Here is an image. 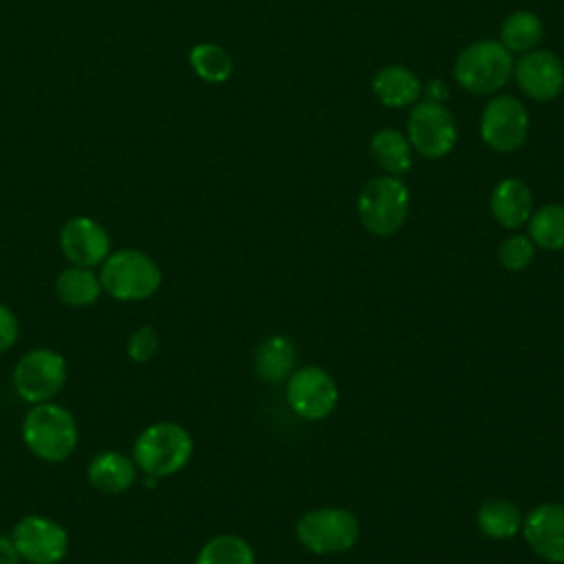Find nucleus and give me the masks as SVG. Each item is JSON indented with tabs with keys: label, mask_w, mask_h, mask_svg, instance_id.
<instances>
[{
	"label": "nucleus",
	"mask_w": 564,
	"mask_h": 564,
	"mask_svg": "<svg viewBox=\"0 0 564 564\" xmlns=\"http://www.w3.org/2000/svg\"><path fill=\"white\" fill-rule=\"evenodd\" d=\"M194 454L189 432L174 421H156L139 432L132 445V460L143 476L165 478L181 471Z\"/></svg>",
	"instance_id": "f03ea898"
},
{
	"label": "nucleus",
	"mask_w": 564,
	"mask_h": 564,
	"mask_svg": "<svg viewBox=\"0 0 564 564\" xmlns=\"http://www.w3.org/2000/svg\"><path fill=\"white\" fill-rule=\"evenodd\" d=\"M339 399V390L330 372L319 366H304L293 370L286 379V403L306 421L326 419Z\"/></svg>",
	"instance_id": "f8f14e48"
},
{
	"label": "nucleus",
	"mask_w": 564,
	"mask_h": 564,
	"mask_svg": "<svg viewBox=\"0 0 564 564\" xmlns=\"http://www.w3.org/2000/svg\"><path fill=\"white\" fill-rule=\"evenodd\" d=\"M159 264L139 249H117L101 262V289L121 302H141L152 297L161 286Z\"/></svg>",
	"instance_id": "39448f33"
},
{
	"label": "nucleus",
	"mask_w": 564,
	"mask_h": 564,
	"mask_svg": "<svg viewBox=\"0 0 564 564\" xmlns=\"http://www.w3.org/2000/svg\"><path fill=\"white\" fill-rule=\"evenodd\" d=\"M295 364V346L284 335L267 337L253 352V372L267 383L289 379Z\"/></svg>",
	"instance_id": "aec40b11"
},
{
	"label": "nucleus",
	"mask_w": 564,
	"mask_h": 564,
	"mask_svg": "<svg viewBox=\"0 0 564 564\" xmlns=\"http://www.w3.org/2000/svg\"><path fill=\"white\" fill-rule=\"evenodd\" d=\"M511 82L535 104L555 101L564 93V62L557 53L538 46L516 55Z\"/></svg>",
	"instance_id": "9d476101"
},
{
	"label": "nucleus",
	"mask_w": 564,
	"mask_h": 564,
	"mask_svg": "<svg viewBox=\"0 0 564 564\" xmlns=\"http://www.w3.org/2000/svg\"><path fill=\"white\" fill-rule=\"evenodd\" d=\"M372 97L392 110L410 108L423 97L421 77L403 64H386L375 70L370 79Z\"/></svg>",
	"instance_id": "2eb2a0df"
},
{
	"label": "nucleus",
	"mask_w": 564,
	"mask_h": 564,
	"mask_svg": "<svg viewBox=\"0 0 564 564\" xmlns=\"http://www.w3.org/2000/svg\"><path fill=\"white\" fill-rule=\"evenodd\" d=\"M189 66L207 84H223L234 73L231 55L214 42L194 44L189 51Z\"/></svg>",
	"instance_id": "393cba45"
},
{
	"label": "nucleus",
	"mask_w": 564,
	"mask_h": 564,
	"mask_svg": "<svg viewBox=\"0 0 564 564\" xmlns=\"http://www.w3.org/2000/svg\"><path fill=\"white\" fill-rule=\"evenodd\" d=\"M55 293L64 304L82 308L95 304L104 289L99 282V273H95L88 267L68 264L55 278Z\"/></svg>",
	"instance_id": "412c9836"
},
{
	"label": "nucleus",
	"mask_w": 564,
	"mask_h": 564,
	"mask_svg": "<svg viewBox=\"0 0 564 564\" xmlns=\"http://www.w3.org/2000/svg\"><path fill=\"white\" fill-rule=\"evenodd\" d=\"M527 236L538 249L560 251L564 249V205L544 203L533 209L527 220Z\"/></svg>",
	"instance_id": "5701e85b"
},
{
	"label": "nucleus",
	"mask_w": 564,
	"mask_h": 564,
	"mask_svg": "<svg viewBox=\"0 0 564 564\" xmlns=\"http://www.w3.org/2000/svg\"><path fill=\"white\" fill-rule=\"evenodd\" d=\"M59 249L70 264L95 269L110 256V236L95 218L73 216L59 229Z\"/></svg>",
	"instance_id": "ddd939ff"
},
{
	"label": "nucleus",
	"mask_w": 564,
	"mask_h": 564,
	"mask_svg": "<svg viewBox=\"0 0 564 564\" xmlns=\"http://www.w3.org/2000/svg\"><path fill=\"white\" fill-rule=\"evenodd\" d=\"M11 540L29 564H59L68 553V531L53 518L31 513L18 520Z\"/></svg>",
	"instance_id": "9b49d317"
},
{
	"label": "nucleus",
	"mask_w": 564,
	"mask_h": 564,
	"mask_svg": "<svg viewBox=\"0 0 564 564\" xmlns=\"http://www.w3.org/2000/svg\"><path fill=\"white\" fill-rule=\"evenodd\" d=\"M370 156L375 165L390 176H403L412 170L414 150L405 137V132L397 128H379L372 132L368 143Z\"/></svg>",
	"instance_id": "a211bd4d"
},
{
	"label": "nucleus",
	"mask_w": 564,
	"mask_h": 564,
	"mask_svg": "<svg viewBox=\"0 0 564 564\" xmlns=\"http://www.w3.org/2000/svg\"><path fill=\"white\" fill-rule=\"evenodd\" d=\"M529 549L551 564H564V505L542 502L522 518L520 529Z\"/></svg>",
	"instance_id": "4468645a"
},
{
	"label": "nucleus",
	"mask_w": 564,
	"mask_h": 564,
	"mask_svg": "<svg viewBox=\"0 0 564 564\" xmlns=\"http://www.w3.org/2000/svg\"><path fill=\"white\" fill-rule=\"evenodd\" d=\"M194 564H256V553L247 540L220 533L200 546Z\"/></svg>",
	"instance_id": "b1692460"
},
{
	"label": "nucleus",
	"mask_w": 564,
	"mask_h": 564,
	"mask_svg": "<svg viewBox=\"0 0 564 564\" xmlns=\"http://www.w3.org/2000/svg\"><path fill=\"white\" fill-rule=\"evenodd\" d=\"M22 557L11 540V535H0V564H20Z\"/></svg>",
	"instance_id": "c756f323"
},
{
	"label": "nucleus",
	"mask_w": 564,
	"mask_h": 564,
	"mask_svg": "<svg viewBox=\"0 0 564 564\" xmlns=\"http://www.w3.org/2000/svg\"><path fill=\"white\" fill-rule=\"evenodd\" d=\"M18 335H20V326H18L15 313L0 302V352H7L9 348H13V344L18 341Z\"/></svg>",
	"instance_id": "cd10ccee"
},
{
	"label": "nucleus",
	"mask_w": 564,
	"mask_h": 564,
	"mask_svg": "<svg viewBox=\"0 0 564 564\" xmlns=\"http://www.w3.org/2000/svg\"><path fill=\"white\" fill-rule=\"evenodd\" d=\"M423 95L425 99H432V101H438V104H445L447 97H449V90H447V84L443 79H432L423 86Z\"/></svg>",
	"instance_id": "c85d7f7f"
},
{
	"label": "nucleus",
	"mask_w": 564,
	"mask_h": 564,
	"mask_svg": "<svg viewBox=\"0 0 564 564\" xmlns=\"http://www.w3.org/2000/svg\"><path fill=\"white\" fill-rule=\"evenodd\" d=\"M408 214L410 189L401 176H375L357 194L359 223L372 236H394L405 225Z\"/></svg>",
	"instance_id": "20e7f679"
},
{
	"label": "nucleus",
	"mask_w": 564,
	"mask_h": 564,
	"mask_svg": "<svg viewBox=\"0 0 564 564\" xmlns=\"http://www.w3.org/2000/svg\"><path fill=\"white\" fill-rule=\"evenodd\" d=\"M159 350V335L152 326H139L128 339V357L137 364L150 361Z\"/></svg>",
	"instance_id": "bb28decb"
},
{
	"label": "nucleus",
	"mask_w": 564,
	"mask_h": 564,
	"mask_svg": "<svg viewBox=\"0 0 564 564\" xmlns=\"http://www.w3.org/2000/svg\"><path fill=\"white\" fill-rule=\"evenodd\" d=\"M22 441L37 458L62 463L77 447V421L70 410L55 401L35 403L22 419Z\"/></svg>",
	"instance_id": "7ed1b4c3"
},
{
	"label": "nucleus",
	"mask_w": 564,
	"mask_h": 564,
	"mask_svg": "<svg viewBox=\"0 0 564 564\" xmlns=\"http://www.w3.org/2000/svg\"><path fill=\"white\" fill-rule=\"evenodd\" d=\"M520 509L505 498L487 500L476 511V527L489 540H511L522 529Z\"/></svg>",
	"instance_id": "4be33fe9"
},
{
	"label": "nucleus",
	"mask_w": 564,
	"mask_h": 564,
	"mask_svg": "<svg viewBox=\"0 0 564 564\" xmlns=\"http://www.w3.org/2000/svg\"><path fill=\"white\" fill-rule=\"evenodd\" d=\"M405 137L414 154L427 161H441L458 143V123L445 104L421 97L408 108Z\"/></svg>",
	"instance_id": "423d86ee"
},
{
	"label": "nucleus",
	"mask_w": 564,
	"mask_h": 564,
	"mask_svg": "<svg viewBox=\"0 0 564 564\" xmlns=\"http://www.w3.org/2000/svg\"><path fill=\"white\" fill-rule=\"evenodd\" d=\"M544 37V24L540 15L531 9H516L511 11L498 29V42L511 53L522 55L540 46Z\"/></svg>",
	"instance_id": "6ab92c4d"
},
{
	"label": "nucleus",
	"mask_w": 564,
	"mask_h": 564,
	"mask_svg": "<svg viewBox=\"0 0 564 564\" xmlns=\"http://www.w3.org/2000/svg\"><path fill=\"white\" fill-rule=\"evenodd\" d=\"M535 205L529 185L516 176L500 178L489 194V212L494 220L509 231L524 227Z\"/></svg>",
	"instance_id": "dca6fc26"
},
{
	"label": "nucleus",
	"mask_w": 564,
	"mask_h": 564,
	"mask_svg": "<svg viewBox=\"0 0 564 564\" xmlns=\"http://www.w3.org/2000/svg\"><path fill=\"white\" fill-rule=\"evenodd\" d=\"M137 465L130 456L117 452V449H106L93 456L88 465V482L104 494H123L128 491L134 480H137Z\"/></svg>",
	"instance_id": "f3484780"
},
{
	"label": "nucleus",
	"mask_w": 564,
	"mask_h": 564,
	"mask_svg": "<svg viewBox=\"0 0 564 564\" xmlns=\"http://www.w3.org/2000/svg\"><path fill=\"white\" fill-rule=\"evenodd\" d=\"M66 359L53 348L26 350L13 368V390L31 405L53 401L66 383Z\"/></svg>",
	"instance_id": "1a4fd4ad"
},
{
	"label": "nucleus",
	"mask_w": 564,
	"mask_h": 564,
	"mask_svg": "<svg viewBox=\"0 0 564 564\" xmlns=\"http://www.w3.org/2000/svg\"><path fill=\"white\" fill-rule=\"evenodd\" d=\"M531 132V117L524 101L509 93H496L487 97L480 117L478 134L480 141L498 154L518 152Z\"/></svg>",
	"instance_id": "0eeeda50"
},
{
	"label": "nucleus",
	"mask_w": 564,
	"mask_h": 564,
	"mask_svg": "<svg viewBox=\"0 0 564 564\" xmlns=\"http://www.w3.org/2000/svg\"><path fill=\"white\" fill-rule=\"evenodd\" d=\"M359 533V520L344 507L311 509L295 522L297 542L315 555L350 551L357 544Z\"/></svg>",
	"instance_id": "6e6552de"
},
{
	"label": "nucleus",
	"mask_w": 564,
	"mask_h": 564,
	"mask_svg": "<svg viewBox=\"0 0 564 564\" xmlns=\"http://www.w3.org/2000/svg\"><path fill=\"white\" fill-rule=\"evenodd\" d=\"M513 59L498 37H482L465 44L452 64V75L458 88L474 97H491L502 93L511 82Z\"/></svg>",
	"instance_id": "f257e3e1"
},
{
	"label": "nucleus",
	"mask_w": 564,
	"mask_h": 564,
	"mask_svg": "<svg viewBox=\"0 0 564 564\" xmlns=\"http://www.w3.org/2000/svg\"><path fill=\"white\" fill-rule=\"evenodd\" d=\"M535 245L533 240L527 236V234H511L507 236L500 245H498V262L511 271V273H518V271H524L533 258H535Z\"/></svg>",
	"instance_id": "a878e982"
}]
</instances>
